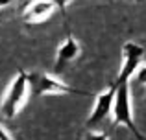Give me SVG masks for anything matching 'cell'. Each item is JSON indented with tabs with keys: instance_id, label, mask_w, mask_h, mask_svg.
I'll return each mask as SVG.
<instances>
[{
	"instance_id": "7c38bea8",
	"label": "cell",
	"mask_w": 146,
	"mask_h": 140,
	"mask_svg": "<svg viewBox=\"0 0 146 140\" xmlns=\"http://www.w3.org/2000/svg\"><path fill=\"white\" fill-rule=\"evenodd\" d=\"M15 0H0V9H4V7H7L9 4H13Z\"/></svg>"
},
{
	"instance_id": "8992f818",
	"label": "cell",
	"mask_w": 146,
	"mask_h": 140,
	"mask_svg": "<svg viewBox=\"0 0 146 140\" xmlns=\"http://www.w3.org/2000/svg\"><path fill=\"white\" fill-rule=\"evenodd\" d=\"M56 4L54 0H32L28 6L24 7V20L28 24H39V22H44L46 18H50L56 11Z\"/></svg>"
},
{
	"instance_id": "9c48e42d",
	"label": "cell",
	"mask_w": 146,
	"mask_h": 140,
	"mask_svg": "<svg viewBox=\"0 0 146 140\" xmlns=\"http://www.w3.org/2000/svg\"><path fill=\"white\" fill-rule=\"evenodd\" d=\"M85 138H93V140H107V137H106L104 133H100V131H89Z\"/></svg>"
},
{
	"instance_id": "ba28073f",
	"label": "cell",
	"mask_w": 146,
	"mask_h": 140,
	"mask_svg": "<svg viewBox=\"0 0 146 140\" xmlns=\"http://www.w3.org/2000/svg\"><path fill=\"white\" fill-rule=\"evenodd\" d=\"M135 81L139 85H146V65H139V68L135 70Z\"/></svg>"
},
{
	"instance_id": "277c9868",
	"label": "cell",
	"mask_w": 146,
	"mask_h": 140,
	"mask_svg": "<svg viewBox=\"0 0 146 140\" xmlns=\"http://www.w3.org/2000/svg\"><path fill=\"white\" fill-rule=\"evenodd\" d=\"M143 57H144V48L141 44L133 43V41L124 43V46H122V66H120V72H118V78L115 83L129 81V78H133L135 70L143 63Z\"/></svg>"
},
{
	"instance_id": "5b68a950",
	"label": "cell",
	"mask_w": 146,
	"mask_h": 140,
	"mask_svg": "<svg viewBox=\"0 0 146 140\" xmlns=\"http://www.w3.org/2000/svg\"><path fill=\"white\" fill-rule=\"evenodd\" d=\"M115 92H117V83H113L109 89L102 90V92L96 96L94 107H93V111H91V114H89V120H87V126L89 127H94V126H98V124H102L104 120L111 114Z\"/></svg>"
},
{
	"instance_id": "3957f363",
	"label": "cell",
	"mask_w": 146,
	"mask_h": 140,
	"mask_svg": "<svg viewBox=\"0 0 146 140\" xmlns=\"http://www.w3.org/2000/svg\"><path fill=\"white\" fill-rule=\"evenodd\" d=\"M28 89L33 96H61V94H83L85 96V92L72 89L65 81L57 79L56 76L43 74V72L28 74Z\"/></svg>"
},
{
	"instance_id": "52a82bcc",
	"label": "cell",
	"mask_w": 146,
	"mask_h": 140,
	"mask_svg": "<svg viewBox=\"0 0 146 140\" xmlns=\"http://www.w3.org/2000/svg\"><path fill=\"white\" fill-rule=\"evenodd\" d=\"M80 52H82L80 43L72 35H67V39L59 44V48H57V52H56V70L59 72L67 65H70V63L80 55Z\"/></svg>"
},
{
	"instance_id": "8fae6325",
	"label": "cell",
	"mask_w": 146,
	"mask_h": 140,
	"mask_svg": "<svg viewBox=\"0 0 146 140\" xmlns=\"http://www.w3.org/2000/svg\"><path fill=\"white\" fill-rule=\"evenodd\" d=\"M70 2H72V0H54L56 7H57V9H61V11H65V9H67Z\"/></svg>"
},
{
	"instance_id": "30bf717a",
	"label": "cell",
	"mask_w": 146,
	"mask_h": 140,
	"mask_svg": "<svg viewBox=\"0 0 146 140\" xmlns=\"http://www.w3.org/2000/svg\"><path fill=\"white\" fill-rule=\"evenodd\" d=\"M0 140H13V135H11L4 126H0Z\"/></svg>"
},
{
	"instance_id": "6da1fadb",
	"label": "cell",
	"mask_w": 146,
	"mask_h": 140,
	"mask_svg": "<svg viewBox=\"0 0 146 140\" xmlns=\"http://www.w3.org/2000/svg\"><path fill=\"white\" fill-rule=\"evenodd\" d=\"M28 94H30V89H28V74L21 70L13 79H11L9 87H7L6 94H4V98H2V105H0L2 114L6 116L7 120L15 118V116L21 112L22 105L26 103Z\"/></svg>"
},
{
	"instance_id": "7a4b0ae2",
	"label": "cell",
	"mask_w": 146,
	"mask_h": 140,
	"mask_svg": "<svg viewBox=\"0 0 146 140\" xmlns=\"http://www.w3.org/2000/svg\"><path fill=\"white\" fill-rule=\"evenodd\" d=\"M111 116H113V126L115 127L117 126H124V127H128L135 137L141 138V133L135 127V122H133V107H131V94H129V81L117 83V92H115Z\"/></svg>"
}]
</instances>
